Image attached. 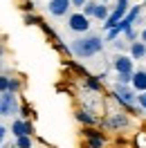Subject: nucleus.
<instances>
[{
    "label": "nucleus",
    "instance_id": "nucleus-1",
    "mask_svg": "<svg viewBox=\"0 0 146 148\" xmlns=\"http://www.w3.org/2000/svg\"><path fill=\"white\" fill-rule=\"evenodd\" d=\"M70 49H72V54L76 58H90V56L99 54L101 49H103V40L99 36H83V38L72 40Z\"/></svg>",
    "mask_w": 146,
    "mask_h": 148
},
{
    "label": "nucleus",
    "instance_id": "nucleus-2",
    "mask_svg": "<svg viewBox=\"0 0 146 148\" xmlns=\"http://www.w3.org/2000/svg\"><path fill=\"white\" fill-rule=\"evenodd\" d=\"M139 11H142V7H133V9H130V14H126V16L119 20V23H117L112 29H108V40H115V38H117L121 32H126V29L133 25V20L139 16Z\"/></svg>",
    "mask_w": 146,
    "mask_h": 148
},
{
    "label": "nucleus",
    "instance_id": "nucleus-3",
    "mask_svg": "<svg viewBox=\"0 0 146 148\" xmlns=\"http://www.w3.org/2000/svg\"><path fill=\"white\" fill-rule=\"evenodd\" d=\"M115 99H117L119 106H124V108H128V110H135V99H137V94L133 92L130 88L117 83V88H115Z\"/></svg>",
    "mask_w": 146,
    "mask_h": 148
},
{
    "label": "nucleus",
    "instance_id": "nucleus-4",
    "mask_svg": "<svg viewBox=\"0 0 146 148\" xmlns=\"http://www.w3.org/2000/svg\"><path fill=\"white\" fill-rule=\"evenodd\" d=\"M18 110V99L11 92H0V117H11Z\"/></svg>",
    "mask_w": 146,
    "mask_h": 148
},
{
    "label": "nucleus",
    "instance_id": "nucleus-5",
    "mask_svg": "<svg viewBox=\"0 0 146 148\" xmlns=\"http://www.w3.org/2000/svg\"><path fill=\"white\" fill-rule=\"evenodd\" d=\"M67 25L72 32H88L90 27V18H85L83 14H72L70 18H67Z\"/></svg>",
    "mask_w": 146,
    "mask_h": 148
},
{
    "label": "nucleus",
    "instance_id": "nucleus-6",
    "mask_svg": "<svg viewBox=\"0 0 146 148\" xmlns=\"http://www.w3.org/2000/svg\"><path fill=\"white\" fill-rule=\"evenodd\" d=\"M70 0H50L47 2V11L52 14V16H65L67 11H70Z\"/></svg>",
    "mask_w": 146,
    "mask_h": 148
},
{
    "label": "nucleus",
    "instance_id": "nucleus-7",
    "mask_svg": "<svg viewBox=\"0 0 146 148\" xmlns=\"http://www.w3.org/2000/svg\"><path fill=\"white\" fill-rule=\"evenodd\" d=\"M126 11H128V5H117V9L112 11V14H108V18L103 20V27H106V29H112L119 20L126 16Z\"/></svg>",
    "mask_w": 146,
    "mask_h": 148
},
{
    "label": "nucleus",
    "instance_id": "nucleus-8",
    "mask_svg": "<svg viewBox=\"0 0 146 148\" xmlns=\"http://www.w3.org/2000/svg\"><path fill=\"white\" fill-rule=\"evenodd\" d=\"M115 70H117V74H133V58L119 54L115 58Z\"/></svg>",
    "mask_w": 146,
    "mask_h": 148
},
{
    "label": "nucleus",
    "instance_id": "nucleus-9",
    "mask_svg": "<svg viewBox=\"0 0 146 148\" xmlns=\"http://www.w3.org/2000/svg\"><path fill=\"white\" fill-rule=\"evenodd\" d=\"M11 132H14L16 137H23V135H29V132H32V126H29V121L18 119V121L11 123Z\"/></svg>",
    "mask_w": 146,
    "mask_h": 148
},
{
    "label": "nucleus",
    "instance_id": "nucleus-10",
    "mask_svg": "<svg viewBox=\"0 0 146 148\" xmlns=\"http://www.w3.org/2000/svg\"><path fill=\"white\" fill-rule=\"evenodd\" d=\"M130 83H133V88H135V90L146 92V70L135 72V74H133V79H130Z\"/></svg>",
    "mask_w": 146,
    "mask_h": 148
},
{
    "label": "nucleus",
    "instance_id": "nucleus-11",
    "mask_svg": "<svg viewBox=\"0 0 146 148\" xmlns=\"http://www.w3.org/2000/svg\"><path fill=\"white\" fill-rule=\"evenodd\" d=\"M130 56L137 58V61L144 58V56H146V45H144V43H133V45H130Z\"/></svg>",
    "mask_w": 146,
    "mask_h": 148
},
{
    "label": "nucleus",
    "instance_id": "nucleus-12",
    "mask_svg": "<svg viewBox=\"0 0 146 148\" xmlns=\"http://www.w3.org/2000/svg\"><path fill=\"white\" fill-rule=\"evenodd\" d=\"M108 126H110V128H126V126H128L126 114H115V117H110Z\"/></svg>",
    "mask_w": 146,
    "mask_h": 148
},
{
    "label": "nucleus",
    "instance_id": "nucleus-13",
    "mask_svg": "<svg viewBox=\"0 0 146 148\" xmlns=\"http://www.w3.org/2000/svg\"><path fill=\"white\" fill-rule=\"evenodd\" d=\"M76 119L81 121V123H85V126H92V123H97V119H94V117H92L88 110H79V112H76Z\"/></svg>",
    "mask_w": 146,
    "mask_h": 148
},
{
    "label": "nucleus",
    "instance_id": "nucleus-14",
    "mask_svg": "<svg viewBox=\"0 0 146 148\" xmlns=\"http://www.w3.org/2000/svg\"><path fill=\"white\" fill-rule=\"evenodd\" d=\"M108 7H106V5H97V7H94V14H92V16H94V18H99V20H106L108 18Z\"/></svg>",
    "mask_w": 146,
    "mask_h": 148
},
{
    "label": "nucleus",
    "instance_id": "nucleus-15",
    "mask_svg": "<svg viewBox=\"0 0 146 148\" xmlns=\"http://www.w3.org/2000/svg\"><path fill=\"white\" fill-rule=\"evenodd\" d=\"M16 148H32V137H29V135L16 137Z\"/></svg>",
    "mask_w": 146,
    "mask_h": 148
},
{
    "label": "nucleus",
    "instance_id": "nucleus-16",
    "mask_svg": "<svg viewBox=\"0 0 146 148\" xmlns=\"http://www.w3.org/2000/svg\"><path fill=\"white\" fill-rule=\"evenodd\" d=\"M94 7H97V2H85V5H83V16H85V18H90L92 14H94Z\"/></svg>",
    "mask_w": 146,
    "mask_h": 148
},
{
    "label": "nucleus",
    "instance_id": "nucleus-17",
    "mask_svg": "<svg viewBox=\"0 0 146 148\" xmlns=\"http://www.w3.org/2000/svg\"><path fill=\"white\" fill-rule=\"evenodd\" d=\"M20 90V83L18 81H16V79H9V90H7V92H11V94H16Z\"/></svg>",
    "mask_w": 146,
    "mask_h": 148
},
{
    "label": "nucleus",
    "instance_id": "nucleus-18",
    "mask_svg": "<svg viewBox=\"0 0 146 148\" xmlns=\"http://www.w3.org/2000/svg\"><path fill=\"white\" fill-rule=\"evenodd\" d=\"M85 135H88L90 139H106L103 135H101V132H97V130H92V128H88V130H85Z\"/></svg>",
    "mask_w": 146,
    "mask_h": 148
},
{
    "label": "nucleus",
    "instance_id": "nucleus-19",
    "mask_svg": "<svg viewBox=\"0 0 146 148\" xmlns=\"http://www.w3.org/2000/svg\"><path fill=\"white\" fill-rule=\"evenodd\" d=\"M117 79H119V83H121V85H128V83H130V79H133V74H117Z\"/></svg>",
    "mask_w": 146,
    "mask_h": 148
},
{
    "label": "nucleus",
    "instance_id": "nucleus-20",
    "mask_svg": "<svg viewBox=\"0 0 146 148\" xmlns=\"http://www.w3.org/2000/svg\"><path fill=\"white\" fill-rule=\"evenodd\" d=\"M7 90H9V79L0 76V92H7Z\"/></svg>",
    "mask_w": 146,
    "mask_h": 148
},
{
    "label": "nucleus",
    "instance_id": "nucleus-21",
    "mask_svg": "<svg viewBox=\"0 0 146 148\" xmlns=\"http://www.w3.org/2000/svg\"><path fill=\"white\" fill-rule=\"evenodd\" d=\"M25 23H27V25H41V18H36V16H25Z\"/></svg>",
    "mask_w": 146,
    "mask_h": 148
},
{
    "label": "nucleus",
    "instance_id": "nucleus-22",
    "mask_svg": "<svg viewBox=\"0 0 146 148\" xmlns=\"http://www.w3.org/2000/svg\"><path fill=\"white\" fill-rule=\"evenodd\" d=\"M135 101L139 103V108H142V110H146V92H142V94L135 99Z\"/></svg>",
    "mask_w": 146,
    "mask_h": 148
},
{
    "label": "nucleus",
    "instance_id": "nucleus-23",
    "mask_svg": "<svg viewBox=\"0 0 146 148\" xmlns=\"http://www.w3.org/2000/svg\"><path fill=\"white\" fill-rule=\"evenodd\" d=\"M103 141H106V139H92L90 144H88V148H101V146H103Z\"/></svg>",
    "mask_w": 146,
    "mask_h": 148
},
{
    "label": "nucleus",
    "instance_id": "nucleus-24",
    "mask_svg": "<svg viewBox=\"0 0 146 148\" xmlns=\"http://www.w3.org/2000/svg\"><path fill=\"white\" fill-rule=\"evenodd\" d=\"M85 2H88V0H70V5H72V7H83Z\"/></svg>",
    "mask_w": 146,
    "mask_h": 148
},
{
    "label": "nucleus",
    "instance_id": "nucleus-25",
    "mask_svg": "<svg viewBox=\"0 0 146 148\" xmlns=\"http://www.w3.org/2000/svg\"><path fill=\"white\" fill-rule=\"evenodd\" d=\"M23 9H25V11H32V9H34V2H32V0H27V2L23 5Z\"/></svg>",
    "mask_w": 146,
    "mask_h": 148
},
{
    "label": "nucleus",
    "instance_id": "nucleus-26",
    "mask_svg": "<svg viewBox=\"0 0 146 148\" xmlns=\"http://www.w3.org/2000/svg\"><path fill=\"white\" fill-rule=\"evenodd\" d=\"M126 38H130V40L135 38V29H133V27H128V29H126Z\"/></svg>",
    "mask_w": 146,
    "mask_h": 148
},
{
    "label": "nucleus",
    "instance_id": "nucleus-27",
    "mask_svg": "<svg viewBox=\"0 0 146 148\" xmlns=\"http://www.w3.org/2000/svg\"><path fill=\"white\" fill-rule=\"evenodd\" d=\"M88 85H90L92 90H99V88H101V83H99V81H94V79H92V81H90Z\"/></svg>",
    "mask_w": 146,
    "mask_h": 148
},
{
    "label": "nucleus",
    "instance_id": "nucleus-28",
    "mask_svg": "<svg viewBox=\"0 0 146 148\" xmlns=\"http://www.w3.org/2000/svg\"><path fill=\"white\" fill-rule=\"evenodd\" d=\"M5 137H7V130H5V126H0V144L5 141Z\"/></svg>",
    "mask_w": 146,
    "mask_h": 148
},
{
    "label": "nucleus",
    "instance_id": "nucleus-29",
    "mask_svg": "<svg viewBox=\"0 0 146 148\" xmlns=\"http://www.w3.org/2000/svg\"><path fill=\"white\" fill-rule=\"evenodd\" d=\"M142 40H144V45H146V29L142 32Z\"/></svg>",
    "mask_w": 146,
    "mask_h": 148
},
{
    "label": "nucleus",
    "instance_id": "nucleus-30",
    "mask_svg": "<svg viewBox=\"0 0 146 148\" xmlns=\"http://www.w3.org/2000/svg\"><path fill=\"white\" fill-rule=\"evenodd\" d=\"M117 5H128V0H117Z\"/></svg>",
    "mask_w": 146,
    "mask_h": 148
},
{
    "label": "nucleus",
    "instance_id": "nucleus-31",
    "mask_svg": "<svg viewBox=\"0 0 146 148\" xmlns=\"http://www.w3.org/2000/svg\"><path fill=\"white\" fill-rule=\"evenodd\" d=\"M106 2H108V0H101V5H106Z\"/></svg>",
    "mask_w": 146,
    "mask_h": 148
},
{
    "label": "nucleus",
    "instance_id": "nucleus-32",
    "mask_svg": "<svg viewBox=\"0 0 146 148\" xmlns=\"http://www.w3.org/2000/svg\"><path fill=\"white\" fill-rule=\"evenodd\" d=\"M0 54H2V47H0Z\"/></svg>",
    "mask_w": 146,
    "mask_h": 148
}]
</instances>
